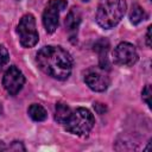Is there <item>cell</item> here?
I'll list each match as a JSON object with an SVG mask.
<instances>
[{
  "instance_id": "obj_1",
  "label": "cell",
  "mask_w": 152,
  "mask_h": 152,
  "mask_svg": "<svg viewBox=\"0 0 152 152\" xmlns=\"http://www.w3.org/2000/svg\"><path fill=\"white\" fill-rule=\"evenodd\" d=\"M36 62L39 69L48 76L64 81L72 70V57L62 46L48 45L42 48L36 55Z\"/></svg>"
},
{
  "instance_id": "obj_2",
  "label": "cell",
  "mask_w": 152,
  "mask_h": 152,
  "mask_svg": "<svg viewBox=\"0 0 152 152\" xmlns=\"http://www.w3.org/2000/svg\"><path fill=\"white\" fill-rule=\"evenodd\" d=\"M125 0H100L96 10V23L106 30L116 26L126 13Z\"/></svg>"
},
{
  "instance_id": "obj_3",
  "label": "cell",
  "mask_w": 152,
  "mask_h": 152,
  "mask_svg": "<svg viewBox=\"0 0 152 152\" xmlns=\"http://www.w3.org/2000/svg\"><path fill=\"white\" fill-rule=\"evenodd\" d=\"M95 118L91 112L83 107L71 109L62 124L65 131L75 135H87L94 127Z\"/></svg>"
},
{
  "instance_id": "obj_4",
  "label": "cell",
  "mask_w": 152,
  "mask_h": 152,
  "mask_svg": "<svg viewBox=\"0 0 152 152\" xmlns=\"http://www.w3.org/2000/svg\"><path fill=\"white\" fill-rule=\"evenodd\" d=\"M17 33L23 48H33L38 43L39 36L37 32L36 18L33 14L26 13L21 17L17 26Z\"/></svg>"
},
{
  "instance_id": "obj_5",
  "label": "cell",
  "mask_w": 152,
  "mask_h": 152,
  "mask_svg": "<svg viewBox=\"0 0 152 152\" xmlns=\"http://www.w3.org/2000/svg\"><path fill=\"white\" fill-rule=\"evenodd\" d=\"M66 0H49L43 12V25L48 33H53L58 27L59 13L66 7Z\"/></svg>"
},
{
  "instance_id": "obj_6",
  "label": "cell",
  "mask_w": 152,
  "mask_h": 152,
  "mask_svg": "<svg viewBox=\"0 0 152 152\" xmlns=\"http://www.w3.org/2000/svg\"><path fill=\"white\" fill-rule=\"evenodd\" d=\"M138 52L133 44L128 42H122L116 45L113 51V61L116 65L132 66L138 62Z\"/></svg>"
},
{
  "instance_id": "obj_7",
  "label": "cell",
  "mask_w": 152,
  "mask_h": 152,
  "mask_svg": "<svg viewBox=\"0 0 152 152\" xmlns=\"http://www.w3.org/2000/svg\"><path fill=\"white\" fill-rule=\"evenodd\" d=\"M107 70L100 66L89 68L84 74V82L93 91H104L109 87V77L106 72Z\"/></svg>"
},
{
  "instance_id": "obj_8",
  "label": "cell",
  "mask_w": 152,
  "mask_h": 152,
  "mask_svg": "<svg viewBox=\"0 0 152 152\" xmlns=\"http://www.w3.org/2000/svg\"><path fill=\"white\" fill-rule=\"evenodd\" d=\"M24 83H25V76L21 72V70L15 65H11L5 71L2 77V86L10 95L12 96L17 95L21 90Z\"/></svg>"
},
{
  "instance_id": "obj_9",
  "label": "cell",
  "mask_w": 152,
  "mask_h": 152,
  "mask_svg": "<svg viewBox=\"0 0 152 152\" xmlns=\"http://www.w3.org/2000/svg\"><path fill=\"white\" fill-rule=\"evenodd\" d=\"M80 24H81V12L77 7H72L69 11V13H68V15L65 17V20H64V25H65V28L69 32L70 39L76 38Z\"/></svg>"
},
{
  "instance_id": "obj_10",
  "label": "cell",
  "mask_w": 152,
  "mask_h": 152,
  "mask_svg": "<svg viewBox=\"0 0 152 152\" xmlns=\"http://www.w3.org/2000/svg\"><path fill=\"white\" fill-rule=\"evenodd\" d=\"M94 51L99 55V66L104 70H109V61H108V51H109V42L106 38H100L94 44Z\"/></svg>"
},
{
  "instance_id": "obj_11",
  "label": "cell",
  "mask_w": 152,
  "mask_h": 152,
  "mask_svg": "<svg viewBox=\"0 0 152 152\" xmlns=\"http://www.w3.org/2000/svg\"><path fill=\"white\" fill-rule=\"evenodd\" d=\"M27 113H28L30 118H31L33 121H38V122L44 121V120H46V118H48V113H46L45 108H44L42 104H39V103H32V104L28 107Z\"/></svg>"
},
{
  "instance_id": "obj_12",
  "label": "cell",
  "mask_w": 152,
  "mask_h": 152,
  "mask_svg": "<svg viewBox=\"0 0 152 152\" xmlns=\"http://www.w3.org/2000/svg\"><path fill=\"white\" fill-rule=\"evenodd\" d=\"M71 108L66 104V103H63V102H58L56 103V108H55V120L58 122V124H63L64 120L66 119L68 114L70 113Z\"/></svg>"
},
{
  "instance_id": "obj_13",
  "label": "cell",
  "mask_w": 152,
  "mask_h": 152,
  "mask_svg": "<svg viewBox=\"0 0 152 152\" xmlns=\"http://www.w3.org/2000/svg\"><path fill=\"white\" fill-rule=\"evenodd\" d=\"M145 17H146V14H145V12H144V10L139 6V5H133V7H132V11H131V13H129V21L133 24V25H138V24H140L144 19H145Z\"/></svg>"
},
{
  "instance_id": "obj_14",
  "label": "cell",
  "mask_w": 152,
  "mask_h": 152,
  "mask_svg": "<svg viewBox=\"0 0 152 152\" xmlns=\"http://www.w3.org/2000/svg\"><path fill=\"white\" fill-rule=\"evenodd\" d=\"M10 61V53L7 51V49L5 48V45H0V70L8 63Z\"/></svg>"
},
{
  "instance_id": "obj_15",
  "label": "cell",
  "mask_w": 152,
  "mask_h": 152,
  "mask_svg": "<svg viewBox=\"0 0 152 152\" xmlns=\"http://www.w3.org/2000/svg\"><path fill=\"white\" fill-rule=\"evenodd\" d=\"M151 94H152V91H151V86L150 84H146L145 86V88L142 89V93H141V97H142V101L147 104V107L148 108H151Z\"/></svg>"
},
{
  "instance_id": "obj_16",
  "label": "cell",
  "mask_w": 152,
  "mask_h": 152,
  "mask_svg": "<svg viewBox=\"0 0 152 152\" xmlns=\"http://www.w3.org/2000/svg\"><path fill=\"white\" fill-rule=\"evenodd\" d=\"M94 108H95L97 114H104V112L107 110L106 104H103L101 102H94Z\"/></svg>"
},
{
  "instance_id": "obj_17",
  "label": "cell",
  "mask_w": 152,
  "mask_h": 152,
  "mask_svg": "<svg viewBox=\"0 0 152 152\" xmlns=\"http://www.w3.org/2000/svg\"><path fill=\"white\" fill-rule=\"evenodd\" d=\"M10 148L13 150V151H18V150L25 151V147H24V145H23L20 141H13V142H12V146H11Z\"/></svg>"
},
{
  "instance_id": "obj_18",
  "label": "cell",
  "mask_w": 152,
  "mask_h": 152,
  "mask_svg": "<svg viewBox=\"0 0 152 152\" xmlns=\"http://www.w3.org/2000/svg\"><path fill=\"white\" fill-rule=\"evenodd\" d=\"M146 45L148 48H151V26L147 27V32H146Z\"/></svg>"
},
{
  "instance_id": "obj_19",
  "label": "cell",
  "mask_w": 152,
  "mask_h": 152,
  "mask_svg": "<svg viewBox=\"0 0 152 152\" xmlns=\"http://www.w3.org/2000/svg\"><path fill=\"white\" fill-rule=\"evenodd\" d=\"M2 113V106H1V103H0V114Z\"/></svg>"
},
{
  "instance_id": "obj_20",
  "label": "cell",
  "mask_w": 152,
  "mask_h": 152,
  "mask_svg": "<svg viewBox=\"0 0 152 152\" xmlns=\"http://www.w3.org/2000/svg\"><path fill=\"white\" fill-rule=\"evenodd\" d=\"M82 1H86V2H87V1H89V0H82Z\"/></svg>"
}]
</instances>
